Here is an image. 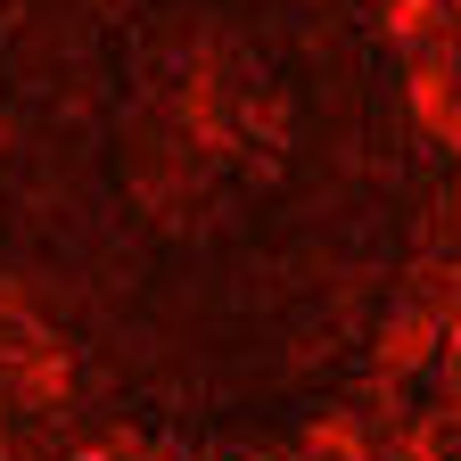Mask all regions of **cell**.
Listing matches in <instances>:
<instances>
[{"mask_svg":"<svg viewBox=\"0 0 461 461\" xmlns=\"http://www.w3.org/2000/svg\"><path fill=\"white\" fill-rule=\"evenodd\" d=\"M429 115L437 124H461V58H445V67L429 75Z\"/></svg>","mask_w":461,"mask_h":461,"instance_id":"cell-1","label":"cell"},{"mask_svg":"<svg viewBox=\"0 0 461 461\" xmlns=\"http://www.w3.org/2000/svg\"><path fill=\"white\" fill-rule=\"evenodd\" d=\"M445 41H453L445 58H461V0H453V17H445Z\"/></svg>","mask_w":461,"mask_h":461,"instance_id":"cell-2","label":"cell"}]
</instances>
